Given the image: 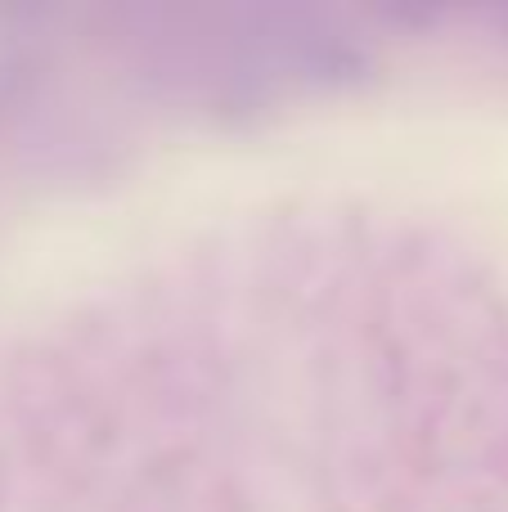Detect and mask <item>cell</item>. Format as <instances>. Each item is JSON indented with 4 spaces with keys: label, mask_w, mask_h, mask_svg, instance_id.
<instances>
[]
</instances>
